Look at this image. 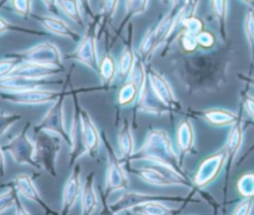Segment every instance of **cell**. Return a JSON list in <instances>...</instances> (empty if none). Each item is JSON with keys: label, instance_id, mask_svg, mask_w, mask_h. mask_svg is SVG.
Instances as JSON below:
<instances>
[{"label": "cell", "instance_id": "1", "mask_svg": "<svg viewBox=\"0 0 254 215\" xmlns=\"http://www.w3.org/2000/svg\"><path fill=\"white\" fill-rule=\"evenodd\" d=\"M74 113L69 134L72 141L70 148L69 164H73L77 158L83 153H87L90 157L95 158L98 154L99 144L101 141V133L97 129L90 114L83 109L76 97L73 96Z\"/></svg>", "mask_w": 254, "mask_h": 215}, {"label": "cell", "instance_id": "2", "mask_svg": "<svg viewBox=\"0 0 254 215\" xmlns=\"http://www.w3.org/2000/svg\"><path fill=\"white\" fill-rule=\"evenodd\" d=\"M129 160H146L167 165L177 171V157L168 134L161 129L149 130L143 145L134 151Z\"/></svg>", "mask_w": 254, "mask_h": 215}, {"label": "cell", "instance_id": "3", "mask_svg": "<svg viewBox=\"0 0 254 215\" xmlns=\"http://www.w3.org/2000/svg\"><path fill=\"white\" fill-rule=\"evenodd\" d=\"M35 158L41 168L49 173L52 177H57V161L61 152V141L63 140L57 134L40 131L34 133Z\"/></svg>", "mask_w": 254, "mask_h": 215}, {"label": "cell", "instance_id": "4", "mask_svg": "<svg viewBox=\"0 0 254 215\" xmlns=\"http://www.w3.org/2000/svg\"><path fill=\"white\" fill-rule=\"evenodd\" d=\"M67 95L66 89L62 90L61 96L53 102L52 107L48 109L44 117L39 121V123L34 127V133L40 131H47L60 136L68 147H72V141L65 126L64 113V101Z\"/></svg>", "mask_w": 254, "mask_h": 215}, {"label": "cell", "instance_id": "5", "mask_svg": "<svg viewBox=\"0 0 254 215\" xmlns=\"http://www.w3.org/2000/svg\"><path fill=\"white\" fill-rule=\"evenodd\" d=\"M101 140L104 143L107 154V167L105 175L104 198H107L113 191L124 190L129 187V178L122 166L120 159L117 157L113 146L109 142L104 130L100 131Z\"/></svg>", "mask_w": 254, "mask_h": 215}, {"label": "cell", "instance_id": "6", "mask_svg": "<svg viewBox=\"0 0 254 215\" xmlns=\"http://www.w3.org/2000/svg\"><path fill=\"white\" fill-rule=\"evenodd\" d=\"M130 171L140 177L143 181L159 185V186H169L178 184H187L186 178L177 170L160 163L149 162L148 165L141 167H132Z\"/></svg>", "mask_w": 254, "mask_h": 215}, {"label": "cell", "instance_id": "7", "mask_svg": "<svg viewBox=\"0 0 254 215\" xmlns=\"http://www.w3.org/2000/svg\"><path fill=\"white\" fill-rule=\"evenodd\" d=\"M30 125L31 122L28 121L18 134L2 146V149L8 151L17 164H27L41 170L42 168L35 158L34 141L29 138L27 133Z\"/></svg>", "mask_w": 254, "mask_h": 215}, {"label": "cell", "instance_id": "8", "mask_svg": "<svg viewBox=\"0 0 254 215\" xmlns=\"http://www.w3.org/2000/svg\"><path fill=\"white\" fill-rule=\"evenodd\" d=\"M62 94V91L43 90L40 88L7 92L0 90V99L18 105H40L55 102Z\"/></svg>", "mask_w": 254, "mask_h": 215}, {"label": "cell", "instance_id": "9", "mask_svg": "<svg viewBox=\"0 0 254 215\" xmlns=\"http://www.w3.org/2000/svg\"><path fill=\"white\" fill-rule=\"evenodd\" d=\"M22 62H33L43 65L63 67L59 49L52 43H42L28 51L16 55Z\"/></svg>", "mask_w": 254, "mask_h": 215}, {"label": "cell", "instance_id": "10", "mask_svg": "<svg viewBox=\"0 0 254 215\" xmlns=\"http://www.w3.org/2000/svg\"><path fill=\"white\" fill-rule=\"evenodd\" d=\"M157 200V201H164V200H172L170 197L155 195V194H145L136 191H129L125 192L121 197L116 200L114 203L108 205L107 209L111 214H121L126 212L128 209L135 205H139L148 201Z\"/></svg>", "mask_w": 254, "mask_h": 215}, {"label": "cell", "instance_id": "11", "mask_svg": "<svg viewBox=\"0 0 254 215\" xmlns=\"http://www.w3.org/2000/svg\"><path fill=\"white\" fill-rule=\"evenodd\" d=\"M10 183H12V185H14L16 187L18 193H20L27 199L37 203L46 212V214H48V215L58 214L42 198L36 185L34 184L33 179L28 174L20 173V174L16 175Z\"/></svg>", "mask_w": 254, "mask_h": 215}, {"label": "cell", "instance_id": "12", "mask_svg": "<svg viewBox=\"0 0 254 215\" xmlns=\"http://www.w3.org/2000/svg\"><path fill=\"white\" fill-rule=\"evenodd\" d=\"M80 171V165L78 163L74 164L72 171L64 184L63 191V204L61 209L62 215H66L69 213L70 209L74 206L79 196L81 190Z\"/></svg>", "mask_w": 254, "mask_h": 215}, {"label": "cell", "instance_id": "13", "mask_svg": "<svg viewBox=\"0 0 254 215\" xmlns=\"http://www.w3.org/2000/svg\"><path fill=\"white\" fill-rule=\"evenodd\" d=\"M64 72V68L43 65L33 62H21L15 67L10 75L21 76L31 79H47Z\"/></svg>", "mask_w": 254, "mask_h": 215}, {"label": "cell", "instance_id": "14", "mask_svg": "<svg viewBox=\"0 0 254 215\" xmlns=\"http://www.w3.org/2000/svg\"><path fill=\"white\" fill-rule=\"evenodd\" d=\"M227 152L225 149L222 151L213 154L212 156L205 159L201 165L199 166V169L197 170L196 176H195V182L198 186H204L213 178L216 176V174L219 172L221 166L223 165V162L225 158L227 157Z\"/></svg>", "mask_w": 254, "mask_h": 215}, {"label": "cell", "instance_id": "15", "mask_svg": "<svg viewBox=\"0 0 254 215\" xmlns=\"http://www.w3.org/2000/svg\"><path fill=\"white\" fill-rule=\"evenodd\" d=\"M147 78L154 94L159 99V101L166 108H176L177 101L167 81L159 73H157L154 70L148 71Z\"/></svg>", "mask_w": 254, "mask_h": 215}, {"label": "cell", "instance_id": "16", "mask_svg": "<svg viewBox=\"0 0 254 215\" xmlns=\"http://www.w3.org/2000/svg\"><path fill=\"white\" fill-rule=\"evenodd\" d=\"M73 57L92 69L95 72H98L99 62L98 57L96 53V45H95V38L92 34L87 33L79 45V47L76 49V51L73 53Z\"/></svg>", "mask_w": 254, "mask_h": 215}, {"label": "cell", "instance_id": "17", "mask_svg": "<svg viewBox=\"0 0 254 215\" xmlns=\"http://www.w3.org/2000/svg\"><path fill=\"white\" fill-rule=\"evenodd\" d=\"M81 214H93L98 206V199L94 189V172L89 173L84 180L81 188Z\"/></svg>", "mask_w": 254, "mask_h": 215}, {"label": "cell", "instance_id": "18", "mask_svg": "<svg viewBox=\"0 0 254 215\" xmlns=\"http://www.w3.org/2000/svg\"><path fill=\"white\" fill-rule=\"evenodd\" d=\"M37 19L48 31L54 34L67 37L74 41L79 39L78 34L74 32L65 22H64L61 19L51 16H37Z\"/></svg>", "mask_w": 254, "mask_h": 215}, {"label": "cell", "instance_id": "19", "mask_svg": "<svg viewBox=\"0 0 254 215\" xmlns=\"http://www.w3.org/2000/svg\"><path fill=\"white\" fill-rule=\"evenodd\" d=\"M118 148L124 160H129L134 152V139L128 119L124 118L118 131Z\"/></svg>", "mask_w": 254, "mask_h": 215}, {"label": "cell", "instance_id": "20", "mask_svg": "<svg viewBox=\"0 0 254 215\" xmlns=\"http://www.w3.org/2000/svg\"><path fill=\"white\" fill-rule=\"evenodd\" d=\"M130 214L140 215H165L172 213L173 209L166 206L162 201L152 200L139 205H135L127 210Z\"/></svg>", "mask_w": 254, "mask_h": 215}, {"label": "cell", "instance_id": "21", "mask_svg": "<svg viewBox=\"0 0 254 215\" xmlns=\"http://www.w3.org/2000/svg\"><path fill=\"white\" fill-rule=\"evenodd\" d=\"M203 117L205 120L215 125H225L233 124L238 121V116L228 110L224 109H209L203 112Z\"/></svg>", "mask_w": 254, "mask_h": 215}, {"label": "cell", "instance_id": "22", "mask_svg": "<svg viewBox=\"0 0 254 215\" xmlns=\"http://www.w3.org/2000/svg\"><path fill=\"white\" fill-rule=\"evenodd\" d=\"M177 143L182 152L189 151L193 143L191 125L188 120H183L177 129Z\"/></svg>", "mask_w": 254, "mask_h": 215}, {"label": "cell", "instance_id": "23", "mask_svg": "<svg viewBox=\"0 0 254 215\" xmlns=\"http://www.w3.org/2000/svg\"><path fill=\"white\" fill-rule=\"evenodd\" d=\"M98 74L104 86H109L116 75V65L110 55H105L101 59L98 67Z\"/></svg>", "mask_w": 254, "mask_h": 215}, {"label": "cell", "instance_id": "24", "mask_svg": "<svg viewBox=\"0 0 254 215\" xmlns=\"http://www.w3.org/2000/svg\"><path fill=\"white\" fill-rule=\"evenodd\" d=\"M134 64V53L132 47H126L120 56L118 63V73L121 79L125 80L131 75Z\"/></svg>", "mask_w": 254, "mask_h": 215}, {"label": "cell", "instance_id": "25", "mask_svg": "<svg viewBox=\"0 0 254 215\" xmlns=\"http://www.w3.org/2000/svg\"><path fill=\"white\" fill-rule=\"evenodd\" d=\"M138 94L139 92L137 88L134 86V84L131 81H129L123 84V86L120 88L117 96V102L121 107L128 106L136 100V98L138 97Z\"/></svg>", "mask_w": 254, "mask_h": 215}, {"label": "cell", "instance_id": "26", "mask_svg": "<svg viewBox=\"0 0 254 215\" xmlns=\"http://www.w3.org/2000/svg\"><path fill=\"white\" fill-rule=\"evenodd\" d=\"M58 4L68 18L79 26H82L83 20L76 0H58Z\"/></svg>", "mask_w": 254, "mask_h": 215}, {"label": "cell", "instance_id": "27", "mask_svg": "<svg viewBox=\"0 0 254 215\" xmlns=\"http://www.w3.org/2000/svg\"><path fill=\"white\" fill-rule=\"evenodd\" d=\"M242 140V128H241V124L240 121H236L234 123V126L229 134L227 143L224 147V149L227 152V155H235V153L237 152L240 143Z\"/></svg>", "mask_w": 254, "mask_h": 215}, {"label": "cell", "instance_id": "28", "mask_svg": "<svg viewBox=\"0 0 254 215\" xmlns=\"http://www.w3.org/2000/svg\"><path fill=\"white\" fill-rule=\"evenodd\" d=\"M130 81L134 84V86L137 88L139 93L143 90V88L147 82V74H146L143 64L140 61H137L134 64L133 70L131 72V80Z\"/></svg>", "mask_w": 254, "mask_h": 215}, {"label": "cell", "instance_id": "29", "mask_svg": "<svg viewBox=\"0 0 254 215\" xmlns=\"http://www.w3.org/2000/svg\"><path fill=\"white\" fill-rule=\"evenodd\" d=\"M9 187L6 191L0 194V214L3 213L5 210H7L11 206H15L16 200L19 197V193L14 185L9 184Z\"/></svg>", "mask_w": 254, "mask_h": 215}, {"label": "cell", "instance_id": "30", "mask_svg": "<svg viewBox=\"0 0 254 215\" xmlns=\"http://www.w3.org/2000/svg\"><path fill=\"white\" fill-rule=\"evenodd\" d=\"M239 192L245 197H254V174H245L238 183Z\"/></svg>", "mask_w": 254, "mask_h": 215}, {"label": "cell", "instance_id": "31", "mask_svg": "<svg viewBox=\"0 0 254 215\" xmlns=\"http://www.w3.org/2000/svg\"><path fill=\"white\" fill-rule=\"evenodd\" d=\"M22 115L19 113H6L0 111V136H2L15 122L20 120Z\"/></svg>", "mask_w": 254, "mask_h": 215}, {"label": "cell", "instance_id": "32", "mask_svg": "<svg viewBox=\"0 0 254 215\" xmlns=\"http://www.w3.org/2000/svg\"><path fill=\"white\" fill-rule=\"evenodd\" d=\"M156 44H157V41H156V37H155V31L150 30L146 34L144 40L142 41L141 47H140V53L142 54V56L144 58H146L151 53V51L155 48Z\"/></svg>", "mask_w": 254, "mask_h": 215}, {"label": "cell", "instance_id": "33", "mask_svg": "<svg viewBox=\"0 0 254 215\" xmlns=\"http://www.w3.org/2000/svg\"><path fill=\"white\" fill-rule=\"evenodd\" d=\"M22 61L18 58L16 59H5L0 61V79L9 76L17 65Z\"/></svg>", "mask_w": 254, "mask_h": 215}, {"label": "cell", "instance_id": "34", "mask_svg": "<svg viewBox=\"0 0 254 215\" xmlns=\"http://www.w3.org/2000/svg\"><path fill=\"white\" fill-rule=\"evenodd\" d=\"M148 0H128L127 8L129 15H136L142 13L147 6Z\"/></svg>", "mask_w": 254, "mask_h": 215}, {"label": "cell", "instance_id": "35", "mask_svg": "<svg viewBox=\"0 0 254 215\" xmlns=\"http://www.w3.org/2000/svg\"><path fill=\"white\" fill-rule=\"evenodd\" d=\"M14 9L21 15L27 16L31 11V2L30 0H12Z\"/></svg>", "mask_w": 254, "mask_h": 215}, {"label": "cell", "instance_id": "36", "mask_svg": "<svg viewBox=\"0 0 254 215\" xmlns=\"http://www.w3.org/2000/svg\"><path fill=\"white\" fill-rule=\"evenodd\" d=\"M246 32L252 46H254V12L249 10L246 17Z\"/></svg>", "mask_w": 254, "mask_h": 215}, {"label": "cell", "instance_id": "37", "mask_svg": "<svg viewBox=\"0 0 254 215\" xmlns=\"http://www.w3.org/2000/svg\"><path fill=\"white\" fill-rule=\"evenodd\" d=\"M254 197H246L234 210V214H248L252 208V202Z\"/></svg>", "mask_w": 254, "mask_h": 215}, {"label": "cell", "instance_id": "38", "mask_svg": "<svg viewBox=\"0 0 254 215\" xmlns=\"http://www.w3.org/2000/svg\"><path fill=\"white\" fill-rule=\"evenodd\" d=\"M117 0H104L103 12L106 17H111L116 9Z\"/></svg>", "mask_w": 254, "mask_h": 215}, {"label": "cell", "instance_id": "39", "mask_svg": "<svg viewBox=\"0 0 254 215\" xmlns=\"http://www.w3.org/2000/svg\"><path fill=\"white\" fill-rule=\"evenodd\" d=\"M243 102H244V106H245L246 110L254 118V98L249 96V95H245L244 99H243Z\"/></svg>", "mask_w": 254, "mask_h": 215}, {"label": "cell", "instance_id": "40", "mask_svg": "<svg viewBox=\"0 0 254 215\" xmlns=\"http://www.w3.org/2000/svg\"><path fill=\"white\" fill-rule=\"evenodd\" d=\"M213 7L215 8V13L223 18L225 13V0H213Z\"/></svg>", "mask_w": 254, "mask_h": 215}, {"label": "cell", "instance_id": "41", "mask_svg": "<svg viewBox=\"0 0 254 215\" xmlns=\"http://www.w3.org/2000/svg\"><path fill=\"white\" fill-rule=\"evenodd\" d=\"M5 174V156L2 147H0V177Z\"/></svg>", "mask_w": 254, "mask_h": 215}, {"label": "cell", "instance_id": "42", "mask_svg": "<svg viewBox=\"0 0 254 215\" xmlns=\"http://www.w3.org/2000/svg\"><path fill=\"white\" fill-rule=\"evenodd\" d=\"M9 28H10V24L7 21H5L4 19L0 18V34L7 31Z\"/></svg>", "mask_w": 254, "mask_h": 215}, {"label": "cell", "instance_id": "43", "mask_svg": "<svg viewBox=\"0 0 254 215\" xmlns=\"http://www.w3.org/2000/svg\"><path fill=\"white\" fill-rule=\"evenodd\" d=\"M58 0H44L45 4L51 9V10H55L56 8V3Z\"/></svg>", "mask_w": 254, "mask_h": 215}, {"label": "cell", "instance_id": "44", "mask_svg": "<svg viewBox=\"0 0 254 215\" xmlns=\"http://www.w3.org/2000/svg\"><path fill=\"white\" fill-rule=\"evenodd\" d=\"M250 82H251V84L254 86V79H251V80H250Z\"/></svg>", "mask_w": 254, "mask_h": 215}]
</instances>
